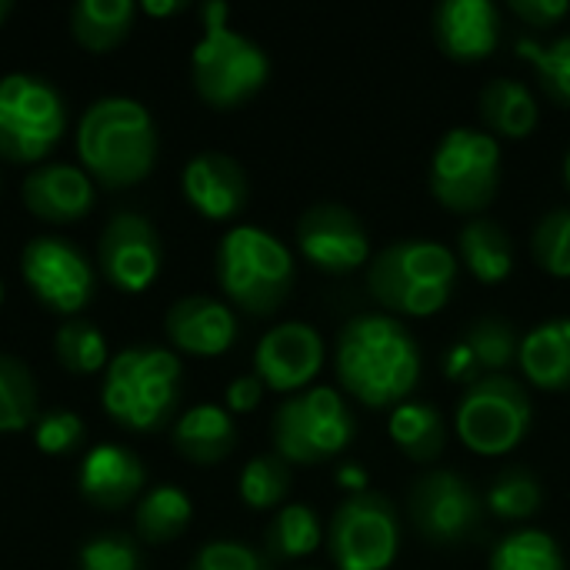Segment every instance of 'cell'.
<instances>
[{"instance_id":"603a6c76","label":"cell","mask_w":570,"mask_h":570,"mask_svg":"<svg viewBox=\"0 0 570 570\" xmlns=\"http://www.w3.org/2000/svg\"><path fill=\"white\" fill-rule=\"evenodd\" d=\"M518 364L541 391H570V317H551L521 337Z\"/></svg>"},{"instance_id":"277c9868","label":"cell","mask_w":570,"mask_h":570,"mask_svg":"<svg viewBox=\"0 0 570 570\" xmlns=\"http://www.w3.org/2000/svg\"><path fill=\"white\" fill-rule=\"evenodd\" d=\"M200 13L204 33L194 47V87L210 107L230 110L267 83L271 60L261 43L227 23V3L210 0Z\"/></svg>"},{"instance_id":"5bb4252c","label":"cell","mask_w":570,"mask_h":570,"mask_svg":"<svg viewBox=\"0 0 570 570\" xmlns=\"http://www.w3.org/2000/svg\"><path fill=\"white\" fill-rule=\"evenodd\" d=\"M297 247L301 254L327 271V274H351L367 264L371 240L361 217L344 204H314L297 220Z\"/></svg>"},{"instance_id":"44dd1931","label":"cell","mask_w":570,"mask_h":570,"mask_svg":"<svg viewBox=\"0 0 570 570\" xmlns=\"http://www.w3.org/2000/svg\"><path fill=\"white\" fill-rule=\"evenodd\" d=\"M23 204L40 220L70 224L94 207V180L73 164H40L23 180Z\"/></svg>"},{"instance_id":"7bdbcfd3","label":"cell","mask_w":570,"mask_h":570,"mask_svg":"<svg viewBox=\"0 0 570 570\" xmlns=\"http://www.w3.org/2000/svg\"><path fill=\"white\" fill-rule=\"evenodd\" d=\"M337 478H341V484H344L351 494L367 491V488H364V484H367V471H364V468H357V464H344V468L337 471Z\"/></svg>"},{"instance_id":"9c48e42d","label":"cell","mask_w":570,"mask_h":570,"mask_svg":"<svg viewBox=\"0 0 570 570\" xmlns=\"http://www.w3.org/2000/svg\"><path fill=\"white\" fill-rule=\"evenodd\" d=\"M271 434L277 458L291 464H321L351 448L357 424L334 387H311L277 407Z\"/></svg>"},{"instance_id":"7c38bea8","label":"cell","mask_w":570,"mask_h":570,"mask_svg":"<svg viewBox=\"0 0 570 570\" xmlns=\"http://www.w3.org/2000/svg\"><path fill=\"white\" fill-rule=\"evenodd\" d=\"M407 511L414 531L438 548H451L474 538L484 521V501L468 484V478L454 471L421 474L407 494Z\"/></svg>"},{"instance_id":"f35d334b","label":"cell","mask_w":570,"mask_h":570,"mask_svg":"<svg viewBox=\"0 0 570 570\" xmlns=\"http://www.w3.org/2000/svg\"><path fill=\"white\" fill-rule=\"evenodd\" d=\"M83 441V421L70 411H50L33 428V444L43 454H70Z\"/></svg>"},{"instance_id":"d4e9b609","label":"cell","mask_w":570,"mask_h":570,"mask_svg":"<svg viewBox=\"0 0 570 570\" xmlns=\"http://www.w3.org/2000/svg\"><path fill=\"white\" fill-rule=\"evenodd\" d=\"M458 254H461L464 267L484 284H501L514 271V240L491 217H471L461 227Z\"/></svg>"},{"instance_id":"60d3db41","label":"cell","mask_w":570,"mask_h":570,"mask_svg":"<svg viewBox=\"0 0 570 570\" xmlns=\"http://www.w3.org/2000/svg\"><path fill=\"white\" fill-rule=\"evenodd\" d=\"M568 10V0H511V13L528 27H554Z\"/></svg>"},{"instance_id":"4dcf8cb0","label":"cell","mask_w":570,"mask_h":570,"mask_svg":"<svg viewBox=\"0 0 570 570\" xmlns=\"http://www.w3.org/2000/svg\"><path fill=\"white\" fill-rule=\"evenodd\" d=\"M321 538H324V531H321V521H317L314 508L287 504V508L277 511V518L267 528V551H271V558L294 561V558L314 554Z\"/></svg>"},{"instance_id":"83f0119b","label":"cell","mask_w":570,"mask_h":570,"mask_svg":"<svg viewBox=\"0 0 570 570\" xmlns=\"http://www.w3.org/2000/svg\"><path fill=\"white\" fill-rule=\"evenodd\" d=\"M134 27L130 0H80L70 7V30L87 50H107Z\"/></svg>"},{"instance_id":"ac0fdd59","label":"cell","mask_w":570,"mask_h":570,"mask_svg":"<svg viewBox=\"0 0 570 570\" xmlns=\"http://www.w3.org/2000/svg\"><path fill=\"white\" fill-rule=\"evenodd\" d=\"M184 194L194 210H200L207 220H227L244 210L250 197V184L244 167L220 150H204L187 160L184 167Z\"/></svg>"},{"instance_id":"8992f818","label":"cell","mask_w":570,"mask_h":570,"mask_svg":"<svg viewBox=\"0 0 570 570\" xmlns=\"http://www.w3.org/2000/svg\"><path fill=\"white\" fill-rule=\"evenodd\" d=\"M180 401V361L164 347H127L107 364L104 411L127 431L160 428Z\"/></svg>"},{"instance_id":"d590c367","label":"cell","mask_w":570,"mask_h":570,"mask_svg":"<svg viewBox=\"0 0 570 570\" xmlns=\"http://www.w3.org/2000/svg\"><path fill=\"white\" fill-rule=\"evenodd\" d=\"M57 357L73 374H97L107 364V337L90 321H63L57 331Z\"/></svg>"},{"instance_id":"d6986e66","label":"cell","mask_w":570,"mask_h":570,"mask_svg":"<svg viewBox=\"0 0 570 570\" xmlns=\"http://www.w3.org/2000/svg\"><path fill=\"white\" fill-rule=\"evenodd\" d=\"M167 337L184 354L217 357V354L230 351V344L237 337V317L224 301L194 294V297L177 301L167 311Z\"/></svg>"},{"instance_id":"e575fe53","label":"cell","mask_w":570,"mask_h":570,"mask_svg":"<svg viewBox=\"0 0 570 570\" xmlns=\"http://www.w3.org/2000/svg\"><path fill=\"white\" fill-rule=\"evenodd\" d=\"M291 488V471L287 461L277 454H261L244 464L240 471V501L254 511H267L284 501Z\"/></svg>"},{"instance_id":"e0dca14e","label":"cell","mask_w":570,"mask_h":570,"mask_svg":"<svg viewBox=\"0 0 570 570\" xmlns=\"http://www.w3.org/2000/svg\"><path fill=\"white\" fill-rule=\"evenodd\" d=\"M521 354V337L508 317H478L444 354V374L458 384H478L488 374H504Z\"/></svg>"},{"instance_id":"3957f363","label":"cell","mask_w":570,"mask_h":570,"mask_svg":"<svg viewBox=\"0 0 570 570\" xmlns=\"http://www.w3.org/2000/svg\"><path fill=\"white\" fill-rule=\"evenodd\" d=\"M458 284V257L424 237L387 244L367 267L371 297L404 317H431L438 314Z\"/></svg>"},{"instance_id":"d6a6232c","label":"cell","mask_w":570,"mask_h":570,"mask_svg":"<svg viewBox=\"0 0 570 570\" xmlns=\"http://www.w3.org/2000/svg\"><path fill=\"white\" fill-rule=\"evenodd\" d=\"M541 501H544V488L528 468H508L504 474H498V481L488 491V508L501 521H524L538 514Z\"/></svg>"},{"instance_id":"f1b7e54d","label":"cell","mask_w":570,"mask_h":570,"mask_svg":"<svg viewBox=\"0 0 570 570\" xmlns=\"http://www.w3.org/2000/svg\"><path fill=\"white\" fill-rule=\"evenodd\" d=\"M137 534L150 544H167L190 524V498L180 488H154L134 514Z\"/></svg>"},{"instance_id":"836d02e7","label":"cell","mask_w":570,"mask_h":570,"mask_svg":"<svg viewBox=\"0 0 570 570\" xmlns=\"http://www.w3.org/2000/svg\"><path fill=\"white\" fill-rule=\"evenodd\" d=\"M518 53L538 70V80L544 94L570 107V37H558L554 43H538V40H518Z\"/></svg>"},{"instance_id":"7402d4cb","label":"cell","mask_w":570,"mask_h":570,"mask_svg":"<svg viewBox=\"0 0 570 570\" xmlns=\"http://www.w3.org/2000/svg\"><path fill=\"white\" fill-rule=\"evenodd\" d=\"M80 494L107 511L124 508L144 488V464L120 444H97L77 471Z\"/></svg>"},{"instance_id":"7a4b0ae2","label":"cell","mask_w":570,"mask_h":570,"mask_svg":"<svg viewBox=\"0 0 570 570\" xmlns=\"http://www.w3.org/2000/svg\"><path fill=\"white\" fill-rule=\"evenodd\" d=\"M77 154L107 187L144 180L157 157V127L150 110L130 97L94 100L77 127Z\"/></svg>"},{"instance_id":"cb8c5ba5","label":"cell","mask_w":570,"mask_h":570,"mask_svg":"<svg viewBox=\"0 0 570 570\" xmlns=\"http://www.w3.org/2000/svg\"><path fill=\"white\" fill-rule=\"evenodd\" d=\"M237 444L230 414L217 404H197L174 424V448L194 464H217Z\"/></svg>"},{"instance_id":"ee69618b","label":"cell","mask_w":570,"mask_h":570,"mask_svg":"<svg viewBox=\"0 0 570 570\" xmlns=\"http://www.w3.org/2000/svg\"><path fill=\"white\" fill-rule=\"evenodd\" d=\"M184 3L180 0H144V10L154 13V17H164V13H177Z\"/></svg>"},{"instance_id":"30bf717a","label":"cell","mask_w":570,"mask_h":570,"mask_svg":"<svg viewBox=\"0 0 570 570\" xmlns=\"http://www.w3.org/2000/svg\"><path fill=\"white\" fill-rule=\"evenodd\" d=\"M67 127L60 94L30 73H7L0 80V157L33 164L50 154Z\"/></svg>"},{"instance_id":"f546056e","label":"cell","mask_w":570,"mask_h":570,"mask_svg":"<svg viewBox=\"0 0 570 570\" xmlns=\"http://www.w3.org/2000/svg\"><path fill=\"white\" fill-rule=\"evenodd\" d=\"M488 570H568V564L561 544L548 531L528 528L498 541Z\"/></svg>"},{"instance_id":"b9f144b4","label":"cell","mask_w":570,"mask_h":570,"mask_svg":"<svg viewBox=\"0 0 570 570\" xmlns=\"http://www.w3.org/2000/svg\"><path fill=\"white\" fill-rule=\"evenodd\" d=\"M261 397H264V381L257 374H244V377L227 384V407L237 414L254 411L261 404Z\"/></svg>"},{"instance_id":"bcb514c9","label":"cell","mask_w":570,"mask_h":570,"mask_svg":"<svg viewBox=\"0 0 570 570\" xmlns=\"http://www.w3.org/2000/svg\"><path fill=\"white\" fill-rule=\"evenodd\" d=\"M7 13H10V3H7V0H0V20H3Z\"/></svg>"},{"instance_id":"7dc6e473","label":"cell","mask_w":570,"mask_h":570,"mask_svg":"<svg viewBox=\"0 0 570 570\" xmlns=\"http://www.w3.org/2000/svg\"><path fill=\"white\" fill-rule=\"evenodd\" d=\"M0 301H3V284H0Z\"/></svg>"},{"instance_id":"ab89813d","label":"cell","mask_w":570,"mask_h":570,"mask_svg":"<svg viewBox=\"0 0 570 570\" xmlns=\"http://www.w3.org/2000/svg\"><path fill=\"white\" fill-rule=\"evenodd\" d=\"M190 570H267L261 554L237 541H210L197 551Z\"/></svg>"},{"instance_id":"484cf974","label":"cell","mask_w":570,"mask_h":570,"mask_svg":"<svg viewBox=\"0 0 570 570\" xmlns=\"http://www.w3.org/2000/svg\"><path fill=\"white\" fill-rule=\"evenodd\" d=\"M541 107L534 94L514 77H494L481 90V120L491 137H528L538 127Z\"/></svg>"},{"instance_id":"4fadbf2b","label":"cell","mask_w":570,"mask_h":570,"mask_svg":"<svg viewBox=\"0 0 570 570\" xmlns=\"http://www.w3.org/2000/svg\"><path fill=\"white\" fill-rule=\"evenodd\" d=\"M20 271L33 297L57 314H77L94 294V267L67 237H33Z\"/></svg>"},{"instance_id":"ba28073f","label":"cell","mask_w":570,"mask_h":570,"mask_svg":"<svg viewBox=\"0 0 570 570\" xmlns=\"http://www.w3.org/2000/svg\"><path fill=\"white\" fill-rule=\"evenodd\" d=\"M531 394L511 374H488L464 391L458 401L454 428L468 451L498 458L514 451L531 431Z\"/></svg>"},{"instance_id":"74e56055","label":"cell","mask_w":570,"mask_h":570,"mask_svg":"<svg viewBox=\"0 0 570 570\" xmlns=\"http://www.w3.org/2000/svg\"><path fill=\"white\" fill-rule=\"evenodd\" d=\"M80 570H140L137 544L127 534H100L80 548Z\"/></svg>"},{"instance_id":"f6af8a7d","label":"cell","mask_w":570,"mask_h":570,"mask_svg":"<svg viewBox=\"0 0 570 570\" xmlns=\"http://www.w3.org/2000/svg\"><path fill=\"white\" fill-rule=\"evenodd\" d=\"M564 180H568V187H570V147H568V154H564Z\"/></svg>"},{"instance_id":"9a60e30c","label":"cell","mask_w":570,"mask_h":570,"mask_svg":"<svg viewBox=\"0 0 570 570\" xmlns=\"http://www.w3.org/2000/svg\"><path fill=\"white\" fill-rule=\"evenodd\" d=\"M97 261L104 277L127 291H147L154 284V277L160 274V240L157 230L150 227L147 217L140 214H114L107 220V227L100 230V244H97Z\"/></svg>"},{"instance_id":"2e32d148","label":"cell","mask_w":570,"mask_h":570,"mask_svg":"<svg viewBox=\"0 0 570 570\" xmlns=\"http://www.w3.org/2000/svg\"><path fill=\"white\" fill-rule=\"evenodd\" d=\"M324 367V341L311 324L287 321L271 327L254 351V374L264 387L291 394L317 377Z\"/></svg>"},{"instance_id":"5b68a950","label":"cell","mask_w":570,"mask_h":570,"mask_svg":"<svg viewBox=\"0 0 570 570\" xmlns=\"http://www.w3.org/2000/svg\"><path fill=\"white\" fill-rule=\"evenodd\" d=\"M217 281L247 314H274L294 287V257L271 230L237 224L217 247Z\"/></svg>"},{"instance_id":"6da1fadb","label":"cell","mask_w":570,"mask_h":570,"mask_svg":"<svg viewBox=\"0 0 570 570\" xmlns=\"http://www.w3.org/2000/svg\"><path fill=\"white\" fill-rule=\"evenodd\" d=\"M337 377L364 407H397L421 381V347L391 314H361L344 324L334 351Z\"/></svg>"},{"instance_id":"52a82bcc","label":"cell","mask_w":570,"mask_h":570,"mask_svg":"<svg viewBox=\"0 0 570 570\" xmlns=\"http://www.w3.org/2000/svg\"><path fill=\"white\" fill-rule=\"evenodd\" d=\"M501 187V144L488 130L454 127L431 157V194L454 214H481Z\"/></svg>"},{"instance_id":"8fae6325","label":"cell","mask_w":570,"mask_h":570,"mask_svg":"<svg viewBox=\"0 0 570 570\" xmlns=\"http://www.w3.org/2000/svg\"><path fill=\"white\" fill-rule=\"evenodd\" d=\"M401 548L397 511L384 494H351L331 518L327 551L337 570H387Z\"/></svg>"},{"instance_id":"4316f807","label":"cell","mask_w":570,"mask_h":570,"mask_svg":"<svg viewBox=\"0 0 570 570\" xmlns=\"http://www.w3.org/2000/svg\"><path fill=\"white\" fill-rule=\"evenodd\" d=\"M391 441L417 464H431L438 461V454L448 444V428L438 407L431 404H417V401H404L391 411L387 421Z\"/></svg>"},{"instance_id":"1f68e13d","label":"cell","mask_w":570,"mask_h":570,"mask_svg":"<svg viewBox=\"0 0 570 570\" xmlns=\"http://www.w3.org/2000/svg\"><path fill=\"white\" fill-rule=\"evenodd\" d=\"M37 411V387L27 371L10 354H0V434L23 431Z\"/></svg>"},{"instance_id":"8d00e7d4","label":"cell","mask_w":570,"mask_h":570,"mask_svg":"<svg viewBox=\"0 0 570 570\" xmlns=\"http://www.w3.org/2000/svg\"><path fill=\"white\" fill-rule=\"evenodd\" d=\"M531 250L538 267L554 277H570V207H554L538 220Z\"/></svg>"},{"instance_id":"ffe728a7","label":"cell","mask_w":570,"mask_h":570,"mask_svg":"<svg viewBox=\"0 0 570 570\" xmlns=\"http://www.w3.org/2000/svg\"><path fill=\"white\" fill-rule=\"evenodd\" d=\"M434 37L454 60H484L501 40V10L491 0H444L434 10Z\"/></svg>"}]
</instances>
